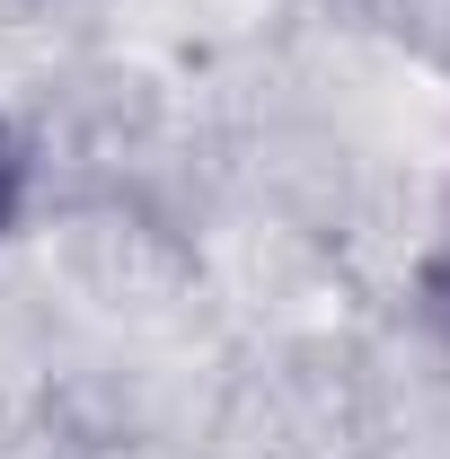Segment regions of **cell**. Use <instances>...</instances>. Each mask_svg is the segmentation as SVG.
Wrapping results in <instances>:
<instances>
[{
	"label": "cell",
	"mask_w": 450,
	"mask_h": 459,
	"mask_svg": "<svg viewBox=\"0 0 450 459\" xmlns=\"http://www.w3.org/2000/svg\"><path fill=\"white\" fill-rule=\"evenodd\" d=\"M424 309H433V327L450 344V230H442V247H433V265H424Z\"/></svg>",
	"instance_id": "cell-2"
},
{
	"label": "cell",
	"mask_w": 450,
	"mask_h": 459,
	"mask_svg": "<svg viewBox=\"0 0 450 459\" xmlns=\"http://www.w3.org/2000/svg\"><path fill=\"white\" fill-rule=\"evenodd\" d=\"M18 204H27V151H18V133L0 124V238L18 221Z\"/></svg>",
	"instance_id": "cell-1"
}]
</instances>
